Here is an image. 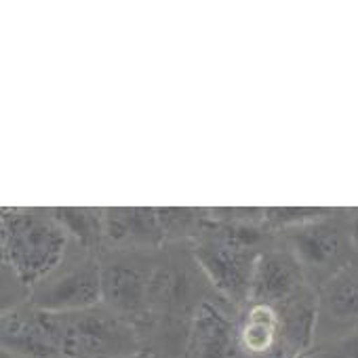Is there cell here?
I'll return each instance as SVG.
<instances>
[{
    "label": "cell",
    "mask_w": 358,
    "mask_h": 358,
    "mask_svg": "<svg viewBox=\"0 0 358 358\" xmlns=\"http://www.w3.org/2000/svg\"><path fill=\"white\" fill-rule=\"evenodd\" d=\"M59 274L47 276L34 287L32 306L43 312H78L101 301V264L91 255L70 266H59Z\"/></svg>",
    "instance_id": "277c9868"
},
{
    "label": "cell",
    "mask_w": 358,
    "mask_h": 358,
    "mask_svg": "<svg viewBox=\"0 0 358 358\" xmlns=\"http://www.w3.org/2000/svg\"><path fill=\"white\" fill-rule=\"evenodd\" d=\"M127 358H154V354H152V352H148V350H143V352H137V354L127 356Z\"/></svg>",
    "instance_id": "2e32d148"
},
{
    "label": "cell",
    "mask_w": 358,
    "mask_h": 358,
    "mask_svg": "<svg viewBox=\"0 0 358 358\" xmlns=\"http://www.w3.org/2000/svg\"><path fill=\"white\" fill-rule=\"evenodd\" d=\"M301 285H306V280L295 253L268 251L257 257L249 299L262 306H278Z\"/></svg>",
    "instance_id": "52a82bcc"
},
{
    "label": "cell",
    "mask_w": 358,
    "mask_h": 358,
    "mask_svg": "<svg viewBox=\"0 0 358 358\" xmlns=\"http://www.w3.org/2000/svg\"><path fill=\"white\" fill-rule=\"evenodd\" d=\"M324 303L335 318H358V274H350L345 270L335 274L327 282Z\"/></svg>",
    "instance_id": "4fadbf2b"
},
{
    "label": "cell",
    "mask_w": 358,
    "mask_h": 358,
    "mask_svg": "<svg viewBox=\"0 0 358 358\" xmlns=\"http://www.w3.org/2000/svg\"><path fill=\"white\" fill-rule=\"evenodd\" d=\"M194 257L224 297L234 303L249 299L251 278L259 257L251 236L226 232L217 238L203 241L194 249Z\"/></svg>",
    "instance_id": "3957f363"
},
{
    "label": "cell",
    "mask_w": 358,
    "mask_h": 358,
    "mask_svg": "<svg viewBox=\"0 0 358 358\" xmlns=\"http://www.w3.org/2000/svg\"><path fill=\"white\" fill-rule=\"evenodd\" d=\"M3 348L20 358H59L51 312L34 306L5 310Z\"/></svg>",
    "instance_id": "5b68a950"
},
{
    "label": "cell",
    "mask_w": 358,
    "mask_h": 358,
    "mask_svg": "<svg viewBox=\"0 0 358 358\" xmlns=\"http://www.w3.org/2000/svg\"><path fill=\"white\" fill-rule=\"evenodd\" d=\"M53 215L66 228V232H72L78 238V243L83 247H93L99 232L103 230L101 217L87 209H59Z\"/></svg>",
    "instance_id": "5bb4252c"
},
{
    "label": "cell",
    "mask_w": 358,
    "mask_h": 358,
    "mask_svg": "<svg viewBox=\"0 0 358 358\" xmlns=\"http://www.w3.org/2000/svg\"><path fill=\"white\" fill-rule=\"evenodd\" d=\"M68 249V232L55 215L36 211L3 213L5 264L24 287H36L62 264Z\"/></svg>",
    "instance_id": "6da1fadb"
},
{
    "label": "cell",
    "mask_w": 358,
    "mask_h": 358,
    "mask_svg": "<svg viewBox=\"0 0 358 358\" xmlns=\"http://www.w3.org/2000/svg\"><path fill=\"white\" fill-rule=\"evenodd\" d=\"M188 358H245L238 343V327L217 308L205 303L194 316Z\"/></svg>",
    "instance_id": "9c48e42d"
},
{
    "label": "cell",
    "mask_w": 358,
    "mask_h": 358,
    "mask_svg": "<svg viewBox=\"0 0 358 358\" xmlns=\"http://www.w3.org/2000/svg\"><path fill=\"white\" fill-rule=\"evenodd\" d=\"M324 217L314 220L310 224L293 226L291 241H293V251L299 264L327 268L329 264L337 262L339 255L343 253L345 236L341 228L333 222H324Z\"/></svg>",
    "instance_id": "30bf717a"
},
{
    "label": "cell",
    "mask_w": 358,
    "mask_h": 358,
    "mask_svg": "<svg viewBox=\"0 0 358 358\" xmlns=\"http://www.w3.org/2000/svg\"><path fill=\"white\" fill-rule=\"evenodd\" d=\"M152 270H141L127 259H112L101 264V301L106 308L129 318L148 312V285Z\"/></svg>",
    "instance_id": "8992f818"
},
{
    "label": "cell",
    "mask_w": 358,
    "mask_h": 358,
    "mask_svg": "<svg viewBox=\"0 0 358 358\" xmlns=\"http://www.w3.org/2000/svg\"><path fill=\"white\" fill-rule=\"evenodd\" d=\"M112 241L154 243L162 234L160 215L152 209H112L106 215V228Z\"/></svg>",
    "instance_id": "7c38bea8"
},
{
    "label": "cell",
    "mask_w": 358,
    "mask_h": 358,
    "mask_svg": "<svg viewBox=\"0 0 358 358\" xmlns=\"http://www.w3.org/2000/svg\"><path fill=\"white\" fill-rule=\"evenodd\" d=\"M348 236H350V243H352V247L358 251V211L352 215V220H350V226H348Z\"/></svg>",
    "instance_id": "9a60e30c"
},
{
    "label": "cell",
    "mask_w": 358,
    "mask_h": 358,
    "mask_svg": "<svg viewBox=\"0 0 358 358\" xmlns=\"http://www.w3.org/2000/svg\"><path fill=\"white\" fill-rule=\"evenodd\" d=\"M278 314V345L285 356L299 358L314 337L316 316H318V297L308 287L301 285L293 295L274 306Z\"/></svg>",
    "instance_id": "ba28073f"
},
{
    "label": "cell",
    "mask_w": 358,
    "mask_h": 358,
    "mask_svg": "<svg viewBox=\"0 0 358 358\" xmlns=\"http://www.w3.org/2000/svg\"><path fill=\"white\" fill-rule=\"evenodd\" d=\"M238 343L245 356H268L278 345V314L274 306L253 303L238 327Z\"/></svg>",
    "instance_id": "8fae6325"
},
{
    "label": "cell",
    "mask_w": 358,
    "mask_h": 358,
    "mask_svg": "<svg viewBox=\"0 0 358 358\" xmlns=\"http://www.w3.org/2000/svg\"><path fill=\"white\" fill-rule=\"evenodd\" d=\"M59 358H127L143 352L137 329L110 308L51 312Z\"/></svg>",
    "instance_id": "7a4b0ae2"
}]
</instances>
